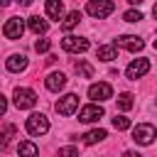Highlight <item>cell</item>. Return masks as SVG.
Segmentation results:
<instances>
[{
    "mask_svg": "<svg viewBox=\"0 0 157 157\" xmlns=\"http://www.w3.org/2000/svg\"><path fill=\"white\" fill-rule=\"evenodd\" d=\"M115 47H123V49H128V52H140V49L145 47V42H142L137 34H123V37H118Z\"/></svg>",
    "mask_w": 157,
    "mask_h": 157,
    "instance_id": "11",
    "label": "cell"
},
{
    "mask_svg": "<svg viewBox=\"0 0 157 157\" xmlns=\"http://www.w3.org/2000/svg\"><path fill=\"white\" fill-rule=\"evenodd\" d=\"M5 110H7V98L0 93V115H5Z\"/></svg>",
    "mask_w": 157,
    "mask_h": 157,
    "instance_id": "27",
    "label": "cell"
},
{
    "mask_svg": "<svg viewBox=\"0 0 157 157\" xmlns=\"http://www.w3.org/2000/svg\"><path fill=\"white\" fill-rule=\"evenodd\" d=\"M27 132L29 135H44L47 130H49V120H47V115H42V113H32L29 118H27Z\"/></svg>",
    "mask_w": 157,
    "mask_h": 157,
    "instance_id": "4",
    "label": "cell"
},
{
    "mask_svg": "<svg viewBox=\"0 0 157 157\" xmlns=\"http://www.w3.org/2000/svg\"><path fill=\"white\" fill-rule=\"evenodd\" d=\"M105 113H103V108L98 105V103H91V105H83L81 110H78V120L81 123H96V120H101Z\"/></svg>",
    "mask_w": 157,
    "mask_h": 157,
    "instance_id": "8",
    "label": "cell"
},
{
    "mask_svg": "<svg viewBox=\"0 0 157 157\" xmlns=\"http://www.w3.org/2000/svg\"><path fill=\"white\" fill-rule=\"evenodd\" d=\"M5 66H7V71L17 74V71L27 69V56H25V54H12V56H10L7 61H5Z\"/></svg>",
    "mask_w": 157,
    "mask_h": 157,
    "instance_id": "13",
    "label": "cell"
},
{
    "mask_svg": "<svg viewBox=\"0 0 157 157\" xmlns=\"http://www.w3.org/2000/svg\"><path fill=\"white\" fill-rule=\"evenodd\" d=\"M17 152H20V157H37V155H39L37 145H34V142H29V140L20 142V145H17Z\"/></svg>",
    "mask_w": 157,
    "mask_h": 157,
    "instance_id": "18",
    "label": "cell"
},
{
    "mask_svg": "<svg viewBox=\"0 0 157 157\" xmlns=\"http://www.w3.org/2000/svg\"><path fill=\"white\" fill-rule=\"evenodd\" d=\"M147 71H150V61H147V59H132V61L128 64V69H125V76L132 78V81H137V78H142Z\"/></svg>",
    "mask_w": 157,
    "mask_h": 157,
    "instance_id": "6",
    "label": "cell"
},
{
    "mask_svg": "<svg viewBox=\"0 0 157 157\" xmlns=\"http://www.w3.org/2000/svg\"><path fill=\"white\" fill-rule=\"evenodd\" d=\"M155 49H157V39H155Z\"/></svg>",
    "mask_w": 157,
    "mask_h": 157,
    "instance_id": "30",
    "label": "cell"
},
{
    "mask_svg": "<svg viewBox=\"0 0 157 157\" xmlns=\"http://www.w3.org/2000/svg\"><path fill=\"white\" fill-rule=\"evenodd\" d=\"M44 83H47V88H49V91H54V93H56V91H61V88L66 86V76H64L61 71H52V74L47 76V81H44Z\"/></svg>",
    "mask_w": 157,
    "mask_h": 157,
    "instance_id": "12",
    "label": "cell"
},
{
    "mask_svg": "<svg viewBox=\"0 0 157 157\" xmlns=\"http://www.w3.org/2000/svg\"><path fill=\"white\" fill-rule=\"evenodd\" d=\"M96 56H98L101 61H113V59L118 56V47H115V44H103V47L96 49Z\"/></svg>",
    "mask_w": 157,
    "mask_h": 157,
    "instance_id": "14",
    "label": "cell"
},
{
    "mask_svg": "<svg viewBox=\"0 0 157 157\" xmlns=\"http://www.w3.org/2000/svg\"><path fill=\"white\" fill-rule=\"evenodd\" d=\"M132 98H135L132 93H120V96H118V108H120V110H130L132 103H135Z\"/></svg>",
    "mask_w": 157,
    "mask_h": 157,
    "instance_id": "20",
    "label": "cell"
},
{
    "mask_svg": "<svg viewBox=\"0 0 157 157\" xmlns=\"http://www.w3.org/2000/svg\"><path fill=\"white\" fill-rule=\"evenodd\" d=\"M27 27H29V29H32L34 34H44L49 25H47V20H42L39 15H32V17L27 20Z\"/></svg>",
    "mask_w": 157,
    "mask_h": 157,
    "instance_id": "16",
    "label": "cell"
},
{
    "mask_svg": "<svg viewBox=\"0 0 157 157\" xmlns=\"http://www.w3.org/2000/svg\"><path fill=\"white\" fill-rule=\"evenodd\" d=\"M157 137V128L150 125V123H140L132 128V140L137 145H152V140Z\"/></svg>",
    "mask_w": 157,
    "mask_h": 157,
    "instance_id": "1",
    "label": "cell"
},
{
    "mask_svg": "<svg viewBox=\"0 0 157 157\" xmlns=\"http://www.w3.org/2000/svg\"><path fill=\"white\" fill-rule=\"evenodd\" d=\"M76 74L83 76V78H91V76H93V66H91L88 61H78V64H76Z\"/></svg>",
    "mask_w": 157,
    "mask_h": 157,
    "instance_id": "21",
    "label": "cell"
},
{
    "mask_svg": "<svg viewBox=\"0 0 157 157\" xmlns=\"http://www.w3.org/2000/svg\"><path fill=\"white\" fill-rule=\"evenodd\" d=\"M78 22H81V12H78V10H71V12L61 20V29H64V32H69V29H74Z\"/></svg>",
    "mask_w": 157,
    "mask_h": 157,
    "instance_id": "17",
    "label": "cell"
},
{
    "mask_svg": "<svg viewBox=\"0 0 157 157\" xmlns=\"http://www.w3.org/2000/svg\"><path fill=\"white\" fill-rule=\"evenodd\" d=\"M47 15L52 17V20H61V15H64V5H61V0H47Z\"/></svg>",
    "mask_w": 157,
    "mask_h": 157,
    "instance_id": "15",
    "label": "cell"
},
{
    "mask_svg": "<svg viewBox=\"0 0 157 157\" xmlns=\"http://www.w3.org/2000/svg\"><path fill=\"white\" fill-rule=\"evenodd\" d=\"M49 47H52L49 39H37V42H34V49H37V52H49Z\"/></svg>",
    "mask_w": 157,
    "mask_h": 157,
    "instance_id": "26",
    "label": "cell"
},
{
    "mask_svg": "<svg viewBox=\"0 0 157 157\" xmlns=\"http://www.w3.org/2000/svg\"><path fill=\"white\" fill-rule=\"evenodd\" d=\"M113 128H115V130H128V128H130V118H125V115L113 118Z\"/></svg>",
    "mask_w": 157,
    "mask_h": 157,
    "instance_id": "23",
    "label": "cell"
},
{
    "mask_svg": "<svg viewBox=\"0 0 157 157\" xmlns=\"http://www.w3.org/2000/svg\"><path fill=\"white\" fill-rule=\"evenodd\" d=\"M59 157H78V150L71 147V145H69V147H61V150H59Z\"/></svg>",
    "mask_w": 157,
    "mask_h": 157,
    "instance_id": "25",
    "label": "cell"
},
{
    "mask_svg": "<svg viewBox=\"0 0 157 157\" xmlns=\"http://www.w3.org/2000/svg\"><path fill=\"white\" fill-rule=\"evenodd\" d=\"M22 32H25V22H22L20 17H10V20L5 22V27H2V34H5L7 39H20Z\"/></svg>",
    "mask_w": 157,
    "mask_h": 157,
    "instance_id": "9",
    "label": "cell"
},
{
    "mask_svg": "<svg viewBox=\"0 0 157 157\" xmlns=\"http://www.w3.org/2000/svg\"><path fill=\"white\" fill-rule=\"evenodd\" d=\"M61 49L64 52H71V54H81L88 49V39L86 37H74V34H66L61 39Z\"/></svg>",
    "mask_w": 157,
    "mask_h": 157,
    "instance_id": "5",
    "label": "cell"
},
{
    "mask_svg": "<svg viewBox=\"0 0 157 157\" xmlns=\"http://www.w3.org/2000/svg\"><path fill=\"white\" fill-rule=\"evenodd\" d=\"M37 103V93L32 88H15V105L20 110H29Z\"/></svg>",
    "mask_w": 157,
    "mask_h": 157,
    "instance_id": "3",
    "label": "cell"
},
{
    "mask_svg": "<svg viewBox=\"0 0 157 157\" xmlns=\"http://www.w3.org/2000/svg\"><path fill=\"white\" fill-rule=\"evenodd\" d=\"M113 10H115V2H110V0H91V2L86 5V12H88L91 17H96V20L108 17Z\"/></svg>",
    "mask_w": 157,
    "mask_h": 157,
    "instance_id": "2",
    "label": "cell"
},
{
    "mask_svg": "<svg viewBox=\"0 0 157 157\" xmlns=\"http://www.w3.org/2000/svg\"><path fill=\"white\" fill-rule=\"evenodd\" d=\"M88 98H93V101H108V98H113L110 83H91L88 86Z\"/></svg>",
    "mask_w": 157,
    "mask_h": 157,
    "instance_id": "10",
    "label": "cell"
},
{
    "mask_svg": "<svg viewBox=\"0 0 157 157\" xmlns=\"http://www.w3.org/2000/svg\"><path fill=\"white\" fill-rule=\"evenodd\" d=\"M103 137H105V130L96 128V130H88V132L83 135V142H86V145H96V142H101Z\"/></svg>",
    "mask_w": 157,
    "mask_h": 157,
    "instance_id": "19",
    "label": "cell"
},
{
    "mask_svg": "<svg viewBox=\"0 0 157 157\" xmlns=\"http://www.w3.org/2000/svg\"><path fill=\"white\" fill-rule=\"evenodd\" d=\"M76 108H78V96H76V93H66L64 98L56 101V110H59L61 115H74Z\"/></svg>",
    "mask_w": 157,
    "mask_h": 157,
    "instance_id": "7",
    "label": "cell"
},
{
    "mask_svg": "<svg viewBox=\"0 0 157 157\" xmlns=\"http://www.w3.org/2000/svg\"><path fill=\"white\" fill-rule=\"evenodd\" d=\"M123 20H125V22H140V20H142V12H140V10H128V12L123 15Z\"/></svg>",
    "mask_w": 157,
    "mask_h": 157,
    "instance_id": "24",
    "label": "cell"
},
{
    "mask_svg": "<svg viewBox=\"0 0 157 157\" xmlns=\"http://www.w3.org/2000/svg\"><path fill=\"white\" fill-rule=\"evenodd\" d=\"M123 157H142L140 152H132V150H128V152H123Z\"/></svg>",
    "mask_w": 157,
    "mask_h": 157,
    "instance_id": "28",
    "label": "cell"
},
{
    "mask_svg": "<svg viewBox=\"0 0 157 157\" xmlns=\"http://www.w3.org/2000/svg\"><path fill=\"white\" fill-rule=\"evenodd\" d=\"M12 135H15V125H7V128L0 132V145H2V147H7V142L12 140Z\"/></svg>",
    "mask_w": 157,
    "mask_h": 157,
    "instance_id": "22",
    "label": "cell"
},
{
    "mask_svg": "<svg viewBox=\"0 0 157 157\" xmlns=\"http://www.w3.org/2000/svg\"><path fill=\"white\" fill-rule=\"evenodd\" d=\"M152 15H155V20H157V5H155V7H152Z\"/></svg>",
    "mask_w": 157,
    "mask_h": 157,
    "instance_id": "29",
    "label": "cell"
}]
</instances>
